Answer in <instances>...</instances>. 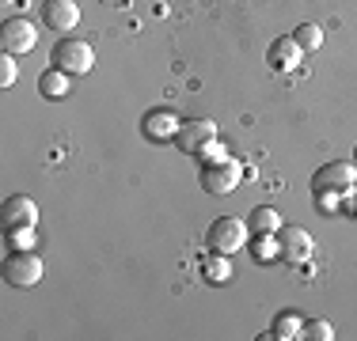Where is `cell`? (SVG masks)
<instances>
[{
    "mask_svg": "<svg viewBox=\"0 0 357 341\" xmlns=\"http://www.w3.org/2000/svg\"><path fill=\"white\" fill-rule=\"evenodd\" d=\"M206 243H209V251H220V254L232 258L236 251H243V246L251 243V228H248V220L217 216L213 224H209V232H206Z\"/></svg>",
    "mask_w": 357,
    "mask_h": 341,
    "instance_id": "1",
    "label": "cell"
},
{
    "mask_svg": "<svg viewBox=\"0 0 357 341\" xmlns=\"http://www.w3.org/2000/svg\"><path fill=\"white\" fill-rule=\"evenodd\" d=\"M54 65L65 68L69 76H84V72H91V65H96V49H91L84 38H61L54 46Z\"/></svg>",
    "mask_w": 357,
    "mask_h": 341,
    "instance_id": "2",
    "label": "cell"
},
{
    "mask_svg": "<svg viewBox=\"0 0 357 341\" xmlns=\"http://www.w3.org/2000/svg\"><path fill=\"white\" fill-rule=\"evenodd\" d=\"M4 280L12 288H31L42 280V258L35 251H12L4 258Z\"/></svg>",
    "mask_w": 357,
    "mask_h": 341,
    "instance_id": "3",
    "label": "cell"
},
{
    "mask_svg": "<svg viewBox=\"0 0 357 341\" xmlns=\"http://www.w3.org/2000/svg\"><path fill=\"white\" fill-rule=\"evenodd\" d=\"M312 186L316 190H354L357 186V164H350V159H331V164H323L316 175H312Z\"/></svg>",
    "mask_w": 357,
    "mask_h": 341,
    "instance_id": "4",
    "label": "cell"
},
{
    "mask_svg": "<svg viewBox=\"0 0 357 341\" xmlns=\"http://www.w3.org/2000/svg\"><path fill=\"white\" fill-rule=\"evenodd\" d=\"M35 46H38V31L31 19H8L4 27H0V49H4V54L23 57Z\"/></svg>",
    "mask_w": 357,
    "mask_h": 341,
    "instance_id": "5",
    "label": "cell"
},
{
    "mask_svg": "<svg viewBox=\"0 0 357 341\" xmlns=\"http://www.w3.org/2000/svg\"><path fill=\"white\" fill-rule=\"evenodd\" d=\"M217 136V122H209V118H190V122L178 125L175 133V148L186 152V156H198L202 148H206L209 141Z\"/></svg>",
    "mask_w": 357,
    "mask_h": 341,
    "instance_id": "6",
    "label": "cell"
},
{
    "mask_svg": "<svg viewBox=\"0 0 357 341\" xmlns=\"http://www.w3.org/2000/svg\"><path fill=\"white\" fill-rule=\"evenodd\" d=\"M0 224H4V232H12V228H35L38 224V205L27 198V193H15V198H8L0 205Z\"/></svg>",
    "mask_w": 357,
    "mask_h": 341,
    "instance_id": "7",
    "label": "cell"
},
{
    "mask_svg": "<svg viewBox=\"0 0 357 341\" xmlns=\"http://www.w3.org/2000/svg\"><path fill=\"white\" fill-rule=\"evenodd\" d=\"M240 175L243 167L236 164V159H225V164H213V167H202V186H206V193H232L236 186H240Z\"/></svg>",
    "mask_w": 357,
    "mask_h": 341,
    "instance_id": "8",
    "label": "cell"
},
{
    "mask_svg": "<svg viewBox=\"0 0 357 341\" xmlns=\"http://www.w3.org/2000/svg\"><path fill=\"white\" fill-rule=\"evenodd\" d=\"M178 125H183V118H178L175 110H164V106H160V110H149V114H144L141 133L149 136V141L164 144V141H175Z\"/></svg>",
    "mask_w": 357,
    "mask_h": 341,
    "instance_id": "9",
    "label": "cell"
},
{
    "mask_svg": "<svg viewBox=\"0 0 357 341\" xmlns=\"http://www.w3.org/2000/svg\"><path fill=\"white\" fill-rule=\"evenodd\" d=\"M278 239H282V258L285 262H308L312 258V232L308 228H296V224H285L282 232H278Z\"/></svg>",
    "mask_w": 357,
    "mask_h": 341,
    "instance_id": "10",
    "label": "cell"
},
{
    "mask_svg": "<svg viewBox=\"0 0 357 341\" xmlns=\"http://www.w3.org/2000/svg\"><path fill=\"white\" fill-rule=\"evenodd\" d=\"M42 19L50 31H76L80 23V4L76 0H46L42 4Z\"/></svg>",
    "mask_w": 357,
    "mask_h": 341,
    "instance_id": "11",
    "label": "cell"
},
{
    "mask_svg": "<svg viewBox=\"0 0 357 341\" xmlns=\"http://www.w3.org/2000/svg\"><path fill=\"white\" fill-rule=\"evenodd\" d=\"M301 57H304V49L296 46L293 34H285V38H274V42H270V49H266V61H270V68H278V72H289V68H296V65H301Z\"/></svg>",
    "mask_w": 357,
    "mask_h": 341,
    "instance_id": "12",
    "label": "cell"
},
{
    "mask_svg": "<svg viewBox=\"0 0 357 341\" xmlns=\"http://www.w3.org/2000/svg\"><path fill=\"white\" fill-rule=\"evenodd\" d=\"M248 246H251V258L259 262V266L282 258V239H278L274 232H255V239H251Z\"/></svg>",
    "mask_w": 357,
    "mask_h": 341,
    "instance_id": "13",
    "label": "cell"
},
{
    "mask_svg": "<svg viewBox=\"0 0 357 341\" xmlns=\"http://www.w3.org/2000/svg\"><path fill=\"white\" fill-rule=\"evenodd\" d=\"M38 91H42V99H65L69 95V72L65 68H46V72L38 76Z\"/></svg>",
    "mask_w": 357,
    "mask_h": 341,
    "instance_id": "14",
    "label": "cell"
},
{
    "mask_svg": "<svg viewBox=\"0 0 357 341\" xmlns=\"http://www.w3.org/2000/svg\"><path fill=\"white\" fill-rule=\"evenodd\" d=\"M202 277H206L209 285H225V280L232 277V262H228V254L209 251L206 258H202Z\"/></svg>",
    "mask_w": 357,
    "mask_h": 341,
    "instance_id": "15",
    "label": "cell"
},
{
    "mask_svg": "<svg viewBox=\"0 0 357 341\" xmlns=\"http://www.w3.org/2000/svg\"><path fill=\"white\" fill-rule=\"evenodd\" d=\"M278 341H293V338H304V319L296 311H282L274 319V330H270Z\"/></svg>",
    "mask_w": 357,
    "mask_h": 341,
    "instance_id": "16",
    "label": "cell"
},
{
    "mask_svg": "<svg viewBox=\"0 0 357 341\" xmlns=\"http://www.w3.org/2000/svg\"><path fill=\"white\" fill-rule=\"evenodd\" d=\"M248 228H251V232H274V235H278V232L285 228V220H282V212H278V209L262 205V209H255V212H251Z\"/></svg>",
    "mask_w": 357,
    "mask_h": 341,
    "instance_id": "17",
    "label": "cell"
},
{
    "mask_svg": "<svg viewBox=\"0 0 357 341\" xmlns=\"http://www.w3.org/2000/svg\"><path fill=\"white\" fill-rule=\"evenodd\" d=\"M293 38H296V46H301L304 54H312V49H319V46H323V31L316 27V23H301Z\"/></svg>",
    "mask_w": 357,
    "mask_h": 341,
    "instance_id": "18",
    "label": "cell"
},
{
    "mask_svg": "<svg viewBox=\"0 0 357 341\" xmlns=\"http://www.w3.org/2000/svg\"><path fill=\"white\" fill-rule=\"evenodd\" d=\"M8 246H12V251H35L38 246L35 228H12V232H8Z\"/></svg>",
    "mask_w": 357,
    "mask_h": 341,
    "instance_id": "19",
    "label": "cell"
},
{
    "mask_svg": "<svg viewBox=\"0 0 357 341\" xmlns=\"http://www.w3.org/2000/svg\"><path fill=\"white\" fill-rule=\"evenodd\" d=\"M198 159H202V167H213V164H225V159H232V156H228V148L213 136V141H209L206 148L198 152Z\"/></svg>",
    "mask_w": 357,
    "mask_h": 341,
    "instance_id": "20",
    "label": "cell"
},
{
    "mask_svg": "<svg viewBox=\"0 0 357 341\" xmlns=\"http://www.w3.org/2000/svg\"><path fill=\"white\" fill-rule=\"evenodd\" d=\"M304 338H312V341H331V338H335V326H331L327 319H308V322H304Z\"/></svg>",
    "mask_w": 357,
    "mask_h": 341,
    "instance_id": "21",
    "label": "cell"
},
{
    "mask_svg": "<svg viewBox=\"0 0 357 341\" xmlns=\"http://www.w3.org/2000/svg\"><path fill=\"white\" fill-rule=\"evenodd\" d=\"M15 76H20V65H15L12 54H4V57H0V88H12Z\"/></svg>",
    "mask_w": 357,
    "mask_h": 341,
    "instance_id": "22",
    "label": "cell"
},
{
    "mask_svg": "<svg viewBox=\"0 0 357 341\" xmlns=\"http://www.w3.org/2000/svg\"><path fill=\"white\" fill-rule=\"evenodd\" d=\"M316 201L323 212H342V193L338 190H316Z\"/></svg>",
    "mask_w": 357,
    "mask_h": 341,
    "instance_id": "23",
    "label": "cell"
},
{
    "mask_svg": "<svg viewBox=\"0 0 357 341\" xmlns=\"http://www.w3.org/2000/svg\"><path fill=\"white\" fill-rule=\"evenodd\" d=\"M342 209H350L354 216H357V190H346L342 193Z\"/></svg>",
    "mask_w": 357,
    "mask_h": 341,
    "instance_id": "24",
    "label": "cell"
},
{
    "mask_svg": "<svg viewBox=\"0 0 357 341\" xmlns=\"http://www.w3.org/2000/svg\"><path fill=\"white\" fill-rule=\"evenodd\" d=\"M354 164H357V148H354Z\"/></svg>",
    "mask_w": 357,
    "mask_h": 341,
    "instance_id": "25",
    "label": "cell"
}]
</instances>
